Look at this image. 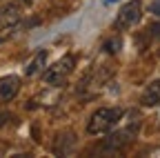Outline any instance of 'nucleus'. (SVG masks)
<instances>
[{
  "instance_id": "6e6552de",
  "label": "nucleus",
  "mask_w": 160,
  "mask_h": 158,
  "mask_svg": "<svg viewBox=\"0 0 160 158\" xmlns=\"http://www.w3.org/2000/svg\"><path fill=\"white\" fill-rule=\"evenodd\" d=\"M45 58H47V54H45V51H40V54L33 58V60L29 63V67H27V76H33L36 71H40V67L45 65Z\"/></svg>"
},
{
  "instance_id": "423d86ee",
  "label": "nucleus",
  "mask_w": 160,
  "mask_h": 158,
  "mask_svg": "<svg viewBox=\"0 0 160 158\" xmlns=\"http://www.w3.org/2000/svg\"><path fill=\"white\" fill-rule=\"evenodd\" d=\"M140 103H142L145 107H156L160 103V80H151L145 87L142 96H140Z\"/></svg>"
},
{
  "instance_id": "9b49d317",
  "label": "nucleus",
  "mask_w": 160,
  "mask_h": 158,
  "mask_svg": "<svg viewBox=\"0 0 160 158\" xmlns=\"http://www.w3.org/2000/svg\"><path fill=\"white\" fill-rule=\"evenodd\" d=\"M9 120V114H5V111H0V127H2L5 123Z\"/></svg>"
},
{
  "instance_id": "0eeeda50",
  "label": "nucleus",
  "mask_w": 160,
  "mask_h": 158,
  "mask_svg": "<svg viewBox=\"0 0 160 158\" xmlns=\"http://www.w3.org/2000/svg\"><path fill=\"white\" fill-rule=\"evenodd\" d=\"M133 138V129H122V131H113V134H109V138H107V149H113V151H118L120 147H125L129 140Z\"/></svg>"
},
{
  "instance_id": "20e7f679",
  "label": "nucleus",
  "mask_w": 160,
  "mask_h": 158,
  "mask_svg": "<svg viewBox=\"0 0 160 158\" xmlns=\"http://www.w3.org/2000/svg\"><path fill=\"white\" fill-rule=\"evenodd\" d=\"M20 18H22V13H20V7L18 5H7L0 9V31H9L13 29L18 23H20Z\"/></svg>"
},
{
  "instance_id": "9d476101",
  "label": "nucleus",
  "mask_w": 160,
  "mask_h": 158,
  "mask_svg": "<svg viewBox=\"0 0 160 158\" xmlns=\"http://www.w3.org/2000/svg\"><path fill=\"white\" fill-rule=\"evenodd\" d=\"M151 13H158L160 16V0H156V3L151 5Z\"/></svg>"
},
{
  "instance_id": "f257e3e1",
  "label": "nucleus",
  "mask_w": 160,
  "mask_h": 158,
  "mask_svg": "<svg viewBox=\"0 0 160 158\" xmlns=\"http://www.w3.org/2000/svg\"><path fill=\"white\" fill-rule=\"evenodd\" d=\"M122 118V109L120 107H102L96 109L87 123V134L91 136H100V134H109Z\"/></svg>"
},
{
  "instance_id": "ddd939ff",
  "label": "nucleus",
  "mask_w": 160,
  "mask_h": 158,
  "mask_svg": "<svg viewBox=\"0 0 160 158\" xmlns=\"http://www.w3.org/2000/svg\"><path fill=\"white\" fill-rule=\"evenodd\" d=\"M109 3H116V0H109Z\"/></svg>"
},
{
  "instance_id": "39448f33",
  "label": "nucleus",
  "mask_w": 160,
  "mask_h": 158,
  "mask_svg": "<svg viewBox=\"0 0 160 158\" xmlns=\"http://www.w3.org/2000/svg\"><path fill=\"white\" fill-rule=\"evenodd\" d=\"M20 91V78L18 76H5L0 78V103H9Z\"/></svg>"
},
{
  "instance_id": "f8f14e48",
  "label": "nucleus",
  "mask_w": 160,
  "mask_h": 158,
  "mask_svg": "<svg viewBox=\"0 0 160 158\" xmlns=\"http://www.w3.org/2000/svg\"><path fill=\"white\" fill-rule=\"evenodd\" d=\"M18 3H25V5H31V3H36V0H18Z\"/></svg>"
},
{
  "instance_id": "f03ea898",
  "label": "nucleus",
  "mask_w": 160,
  "mask_h": 158,
  "mask_svg": "<svg viewBox=\"0 0 160 158\" xmlns=\"http://www.w3.org/2000/svg\"><path fill=\"white\" fill-rule=\"evenodd\" d=\"M140 16H142V7L140 0H129L120 7V11L116 13V27L118 29H131L133 25H138Z\"/></svg>"
},
{
  "instance_id": "1a4fd4ad",
  "label": "nucleus",
  "mask_w": 160,
  "mask_h": 158,
  "mask_svg": "<svg viewBox=\"0 0 160 158\" xmlns=\"http://www.w3.org/2000/svg\"><path fill=\"white\" fill-rule=\"evenodd\" d=\"M118 47H120V38H113V40H109V43L105 45V49H107L109 54H116V51H118Z\"/></svg>"
},
{
  "instance_id": "4468645a",
  "label": "nucleus",
  "mask_w": 160,
  "mask_h": 158,
  "mask_svg": "<svg viewBox=\"0 0 160 158\" xmlns=\"http://www.w3.org/2000/svg\"><path fill=\"white\" fill-rule=\"evenodd\" d=\"M0 43H2V38H0Z\"/></svg>"
},
{
  "instance_id": "7ed1b4c3",
  "label": "nucleus",
  "mask_w": 160,
  "mask_h": 158,
  "mask_svg": "<svg viewBox=\"0 0 160 158\" xmlns=\"http://www.w3.org/2000/svg\"><path fill=\"white\" fill-rule=\"evenodd\" d=\"M73 65H76V58L73 56L60 58L51 69L45 71V83H49V85H62L67 80V76L73 71Z\"/></svg>"
}]
</instances>
